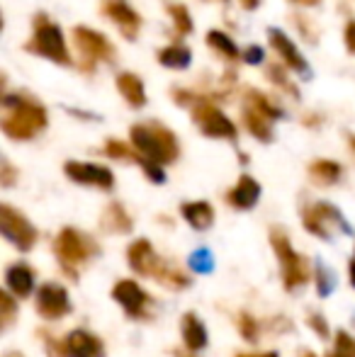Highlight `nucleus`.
I'll use <instances>...</instances> for the list:
<instances>
[{
  "label": "nucleus",
  "instance_id": "obj_1",
  "mask_svg": "<svg viewBox=\"0 0 355 357\" xmlns=\"http://www.w3.org/2000/svg\"><path fill=\"white\" fill-rule=\"evenodd\" d=\"M47 109L44 105L27 100L22 95H5L3 98V122L0 129L13 142H29L47 127Z\"/></svg>",
  "mask_w": 355,
  "mask_h": 357
},
{
  "label": "nucleus",
  "instance_id": "obj_2",
  "mask_svg": "<svg viewBox=\"0 0 355 357\" xmlns=\"http://www.w3.org/2000/svg\"><path fill=\"white\" fill-rule=\"evenodd\" d=\"M129 139H132V146L144 158H151L161 165L173 163L180 153L178 137L171 129L158 122L134 124V127L129 129Z\"/></svg>",
  "mask_w": 355,
  "mask_h": 357
},
{
  "label": "nucleus",
  "instance_id": "obj_3",
  "mask_svg": "<svg viewBox=\"0 0 355 357\" xmlns=\"http://www.w3.org/2000/svg\"><path fill=\"white\" fill-rule=\"evenodd\" d=\"M34 34L27 42V52L37 54V56H44L54 63H61V66H68L71 63V54H68L66 39H63V32L47 17L44 13L34 15Z\"/></svg>",
  "mask_w": 355,
  "mask_h": 357
},
{
  "label": "nucleus",
  "instance_id": "obj_4",
  "mask_svg": "<svg viewBox=\"0 0 355 357\" xmlns=\"http://www.w3.org/2000/svg\"><path fill=\"white\" fill-rule=\"evenodd\" d=\"M129 265H132L134 273L144 275V278H158L161 282H166L168 287H185L188 278L180 275L178 270L168 268L156 253H153L151 243L146 238H137L127 250Z\"/></svg>",
  "mask_w": 355,
  "mask_h": 357
},
{
  "label": "nucleus",
  "instance_id": "obj_5",
  "mask_svg": "<svg viewBox=\"0 0 355 357\" xmlns=\"http://www.w3.org/2000/svg\"><path fill=\"white\" fill-rule=\"evenodd\" d=\"M270 243H273L275 253L280 258V265H282V282H285V289L292 291V289H299L302 284H307L312 280V265L304 255H299L297 250L289 245L287 236L282 234L280 229H275L270 234Z\"/></svg>",
  "mask_w": 355,
  "mask_h": 357
},
{
  "label": "nucleus",
  "instance_id": "obj_6",
  "mask_svg": "<svg viewBox=\"0 0 355 357\" xmlns=\"http://www.w3.org/2000/svg\"><path fill=\"white\" fill-rule=\"evenodd\" d=\"M192 122L199 127L204 137L212 139H236V124L227 117L209 100H202L192 107Z\"/></svg>",
  "mask_w": 355,
  "mask_h": 357
},
{
  "label": "nucleus",
  "instance_id": "obj_7",
  "mask_svg": "<svg viewBox=\"0 0 355 357\" xmlns=\"http://www.w3.org/2000/svg\"><path fill=\"white\" fill-rule=\"evenodd\" d=\"M0 231L20 250H29L37 243V229L29 224L27 216L20 214L10 204H0Z\"/></svg>",
  "mask_w": 355,
  "mask_h": 357
},
{
  "label": "nucleus",
  "instance_id": "obj_8",
  "mask_svg": "<svg viewBox=\"0 0 355 357\" xmlns=\"http://www.w3.org/2000/svg\"><path fill=\"white\" fill-rule=\"evenodd\" d=\"M302 219H304V229L324 241H328L333 236V226H338V229L346 231V234L351 231V226L343 221L341 212L328 202H319V204H314V207L304 209Z\"/></svg>",
  "mask_w": 355,
  "mask_h": 357
},
{
  "label": "nucleus",
  "instance_id": "obj_9",
  "mask_svg": "<svg viewBox=\"0 0 355 357\" xmlns=\"http://www.w3.org/2000/svg\"><path fill=\"white\" fill-rule=\"evenodd\" d=\"M54 248H56V255L61 258V263L66 265V268L86 263L90 255L95 253L93 241H90L88 236L78 234L76 229H63L61 234L56 236Z\"/></svg>",
  "mask_w": 355,
  "mask_h": 357
},
{
  "label": "nucleus",
  "instance_id": "obj_10",
  "mask_svg": "<svg viewBox=\"0 0 355 357\" xmlns=\"http://www.w3.org/2000/svg\"><path fill=\"white\" fill-rule=\"evenodd\" d=\"M73 42H76L78 52L83 54V59L90 63L109 61L114 56V49L109 44V39L103 32H98V29L78 24V27H73Z\"/></svg>",
  "mask_w": 355,
  "mask_h": 357
},
{
  "label": "nucleus",
  "instance_id": "obj_11",
  "mask_svg": "<svg viewBox=\"0 0 355 357\" xmlns=\"http://www.w3.org/2000/svg\"><path fill=\"white\" fill-rule=\"evenodd\" d=\"M63 173L73 180V183L90 185V188H100V190H112L114 188V175L109 168L98 163H81V160H68L63 165Z\"/></svg>",
  "mask_w": 355,
  "mask_h": 357
},
{
  "label": "nucleus",
  "instance_id": "obj_12",
  "mask_svg": "<svg viewBox=\"0 0 355 357\" xmlns=\"http://www.w3.org/2000/svg\"><path fill=\"white\" fill-rule=\"evenodd\" d=\"M37 311L49 321L63 319V316L71 311V301H68V294L61 284L47 282L39 287L37 291Z\"/></svg>",
  "mask_w": 355,
  "mask_h": 357
},
{
  "label": "nucleus",
  "instance_id": "obj_13",
  "mask_svg": "<svg viewBox=\"0 0 355 357\" xmlns=\"http://www.w3.org/2000/svg\"><path fill=\"white\" fill-rule=\"evenodd\" d=\"M268 39L273 44V49L280 54V59L285 61V66L292 68L294 73H302V75H309V66L304 61V56L299 54V49L294 47V42L278 27H270L268 29Z\"/></svg>",
  "mask_w": 355,
  "mask_h": 357
},
{
  "label": "nucleus",
  "instance_id": "obj_14",
  "mask_svg": "<svg viewBox=\"0 0 355 357\" xmlns=\"http://www.w3.org/2000/svg\"><path fill=\"white\" fill-rule=\"evenodd\" d=\"M103 13L117 24V29L122 32L124 39H137L139 27H142V17L124 0H107L103 5Z\"/></svg>",
  "mask_w": 355,
  "mask_h": 357
},
{
  "label": "nucleus",
  "instance_id": "obj_15",
  "mask_svg": "<svg viewBox=\"0 0 355 357\" xmlns=\"http://www.w3.org/2000/svg\"><path fill=\"white\" fill-rule=\"evenodd\" d=\"M112 299L117 301L129 316H142L149 304V296L144 294V289L134 282V280H119V282L112 287Z\"/></svg>",
  "mask_w": 355,
  "mask_h": 357
},
{
  "label": "nucleus",
  "instance_id": "obj_16",
  "mask_svg": "<svg viewBox=\"0 0 355 357\" xmlns=\"http://www.w3.org/2000/svg\"><path fill=\"white\" fill-rule=\"evenodd\" d=\"M258 197H261V185H258V180L251 178V175H241L236 188L227 195V202L232 204L234 209H251V207H256Z\"/></svg>",
  "mask_w": 355,
  "mask_h": 357
},
{
  "label": "nucleus",
  "instance_id": "obj_17",
  "mask_svg": "<svg viewBox=\"0 0 355 357\" xmlns=\"http://www.w3.org/2000/svg\"><path fill=\"white\" fill-rule=\"evenodd\" d=\"M66 355L68 357H105L103 343L95 335H90L88 331H73L66 340Z\"/></svg>",
  "mask_w": 355,
  "mask_h": 357
},
{
  "label": "nucleus",
  "instance_id": "obj_18",
  "mask_svg": "<svg viewBox=\"0 0 355 357\" xmlns=\"http://www.w3.org/2000/svg\"><path fill=\"white\" fill-rule=\"evenodd\" d=\"M117 90L122 93V98L127 100L129 107L142 109L146 105V88L144 80L137 73H119L117 75Z\"/></svg>",
  "mask_w": 355,
  "mask_h": 357
},
{
  "label": "nucleus",
  "instance_id": "obj_19",
  "mask_svg": "<svg viewBox=\"0 0 355 357\" xmlns=\"http://www.w3.org/2000/svg\"><path fill=\"white\" fill-rule=\"evenodd\" d=\"M241 117H243V127H246L248 134H253L258 142H263V144L273 142V124H270V117L258 112L251 105H243Z\"/></svg>",
  "mask_w": 355,
  "mask_h": 357
},
{
  "label": "nucleus",
  "instance_id": "obj_20",
  "mask_svg": "<svg viewBox=\"0 0 355 357\" xmlns=\"http://www.w3.org/2000/svg\"><path fill=\"white\" fill-rule=\"evenodd\" d=\"M5 284H8V289L13 291L15 296H20V299H24V296L32 294L34 289V275L32 270L27 268V265H13V268H8V273H5Z\"/></svg>",
  "mask_w": 355,
  "mask_h": 357
},
{
  "label": "nucleus",
  "instance_id": "obj_21",
  "mask_svg": "<svg viewBox=\"0 0 355 357\" xmlns=\"http://www.w3.org/2000/svg\"><path fill=\"white\" fill-rule=\"evenodd\" d=\"M180 212H183L185 221L197 231H204L214 224V209L207 202H185Z\"/></svg>",
  "mask_w": 355,
  "mask_h": 357
},
{
  "label": "nucleus",
  "instance_id": "obj_22",
  "mask_svg": "<svg viewBox=\"0 0 355 357\" xmlns=\"http://www.w3.org/2000/svg\"><path fill=\"white\" fill-rule=\"evenodd\" d=\"M180 328H183V340L185 348L190 350H202L207 345V331H204L202 321L197 319L195 314H185L183 321H180Z\"/></svg>",
  "mask_w": 355,
  "mask_h": 357
},
{
  "label": "nucleus",
  "instance_id": "obj_23",
  "mask_svg": "<svg viewBox=\"0 0 355 357\" xmlns=\"http://www.w3.org/2000/svg\"><path fill=\"white\" fill-rule=\"evenodd\" d=\"M192 61V52L185 44H168L158 52V63L173 71H185Z\"/></svg>",
  "mask_w": 355,
  "mask_h": 357
},
{
  "label": "nucleus",
  "instance_id": "obj_24",
  "mask_svg": "<svg viewBox=\"0 0 355 357\" xmlns=\"http://www.w3.org/2000/svg\"><path fill=\"white\" fill-rule=\"evenodd\" d=\"M103 229L109 231V234H129L132 231V219L124 212L122 204L112 202L103 214Z\"/></svg>",
  "mask_w": 355,
  "mask_h": 357
},
{
  "label": "nucleus",
  "instance_id": "obj_25",
  "mask_svg": "<svg viewBox=\"0 0 355 357\" xmlns=\"http://www.w3.org/2000/svg\"><path fill=\"white\" fill-rule=\"evenodd\" d=\"M309 175H312V180L317 185H333L338 183V178H341V165L333 163V160H314L312 165H309Z\"/></svg>",
  "mask_w": 355,
  "mask_h": 357
},
{
  "label": "nucleus",
  "instance_id": "obj_26",
  "mask_svg": "<svg viewBox=\"0 0 355 357\" xmlns=\"http://www.w3.org/2000/svg\"><path fill=\"white\" fill-rule=\"evenodd\" d=\"M207 47L214 49L217 54H222V56L229 59V61H236L239 59V49H236V44H234V39L229 37V34L219 32V29L207 32Z\"/></svg>",
  "mask_w": 355,
  "mask_h": 357
},
{
  "label": "nucleus",
  "instance_id": "obj_27",
  "mask_svg": "<svg viewBox=\"0 0 355 357\" xmlns=\"http://www.w3.org/2000/svg\"><path fill=\"white\" fill-rule=\"evenodd\" d=\"M246 105L256 107L258 112H263L270 119H280V117H282V109H280L278 105H275L273 100L268 98V95H263L261 90H246Z\"/></svg>",
  "mask_w": 355,
  "mask_h": 357
},
{
  "label": "nucleus",
  "instance_id": "obj_28",
  "mask_svg": "<svg viewBox=\"0 0 355 357\" xmlns=\"http://www.w3.org/2000/svg\"><path fill=\"white\" fill-rule=\"evenodd\" d=\"M166 13L171 15L173 24H176V29H178L180 34H190L195 29L192 17H190V10L185 8L183 3H168L166 5Z\"/></svg>",
  "mask_w": 355,
  "mask_h": 357
},
{
  "label": "nucleus",
  "instance_id": "obj_29",
  "mask_svg": "<svg viewBox=\"0 0 355 357\" xmlns=\"http://www.w3.org/2000/svg\"><path fill=\"white\" fill-rule=\"evenodd\" d=\"M105 153L109 155V158H119V160H137L139 151L137 149H129L124 142H119V139H109L107 144H105Z\"/></svg>",
  "mask_w": 355,
  "mask_h": 357
},
{
  "label": "nucleus",
  "instance_id": "obj_30",
  "mask_svg": "<svg viewBox=\"0 0 355 357\" xmlns=\"http://www.w3.org/2000/svg\"><path fill=\"white\" fill-rule=\"evenodd\" d=\"M268 78L273 80L278 88H282L285 93H289V95H294V98H299V90L294 88L292 83H289V78H287V71H285L280 63H273V66H268Z\"/></svg>",
  "mask_w": 355,
  "mask_h": 357
},
{
  "label": "nucleus",
  "instance_id": "obj_31",
  "mask_svg": "<svg viewBox=\"0 0 355 357\" xmlns=\"http://www.w3.org/2000/svg\"><path fill=\"white\" fill-rule=\"evenodd\" d=\"M326 357H355V338H351L346 331H338L333 353H328Z\"/></svg>",
  "mask_w": 355,
  "mask_h": 357
},
{
  "label": "nucleus",
  "instance_id": "obj_32",
  "mask_svg": "<svg viewBox=\"0 0 355 357\" xmlns=\"http://www.w3.org/2000/svg\"><path fill=\"white\" fill-rule=\"evenodd\" d=\"M137 163L142 165L144 173H146V178L151 180V183H158V185H161L163 180H166V173H163L161 163H156V160H151V158H144L142 153L137 155Z\"/></svg>",
  "mask_w": 355,
  "mask_h": 357
},
{
  "label": "nucleus",
  "instance_id": "obj_33",
  "mask_svg": "<svg viewBox=\"0 0 355 357\" xmlns=\"http://www.w3.org/2000/svg\"><path fill=\"white\" fill-rule=\"evenodd\" d=\"M190 265H192V270H197V273H212L214 258H212V253H209L207 248H199V250H195V253L190 255Z\"/></svg>",
  "mask_w": 355,
  "mask_h": 357
},
{
  "label": "nucleus",
  "instance_id": "obj_34",
  "mask_svg": "<svg viewBox=\"0 0 355 357\" xmlns=\"http://www.w3.org/2000/svg\"><path fill=\"white\" fill-rule=\"evenodd\" d=\"M333 289V275L324 268L322 263H317V291L319 296H328Z\"/></svg>",
  "mask_w": 355,
  "mask_h": 357
},
{
  "label": "nucleus",
  "instance_id": "obj_35",
  "mask_svg": "<svg viewBox=\"0 0 355 357\" xmlns=\"http://www.w3.org/2000/svg\"><path fill=\"white\" fill-rule=\"evenodd\" d=\"M239 331L246 340H256L258 338V324L251 314H241L239 316Z\"/></svg>",
  "mask_w": 355,
  "mask_h": 357
},
{
  "label": "nucleus",
  "instance_id": "obj_36",
  "mask_svg": "<svg viewBox=\"0 0 355 357\" xmlns=\"http://www.w3.org/2000/svg\"><path fill=\"white\" fill-rule=\"evenodd\" d=\"M0 309H3V326L8 328L15 319V311H17V304H15V299L10 296V291H3V294H0Z\"/></svg>",
  "mask_w": 355,
  "mask_h": 357
},
{
  "label": "nucleus",
  "instance_id": "obj_37",
  "mask_svg": "<svg viewBox=\"0 0 355 357\" xmlns=\"http://www.w3.org/2000/svg\"><path fill=\"white\" fill-rule=\"evenodd\" d=\"M15 178H17V170H15L8 160H3V168H0V185H3V188H13Z\"/></svg>",
  "mask_w": 355,
  "mask_h": 357
},
{
  "label": "nucleus",
  "instance_id": "obj_38",
  "mask_svg": "<svg viewBox=\"0 0 355 357\" xmlns=\"http://www.w3.org/2000/svg\"><path fill=\"white\" fill-rule=\"evenodd\" d=\"M263 56H266V54H263V49L256 47V44H253V47H248L246 52H243V61L253 63V66H258V63L263 61Z\"/></svg>",
  "mask_w": 355,
  "mask_h": 357
},
{
  "label": "nucleus",
  "instance_id": "obj_39",
  "mask_svg": "<svg viewBox=\"0 0 355 357\" xmlns=\"http://www.w3.org/2000/svg\"><path fill=\"white\" fill-rule=\"evenodd\" d=\"M309 326H312V328L317 331L322 338H328V328H326V321H324V316L312 314V316H309Z\"/></svg>",
  "mask_w": 355,
  "mask_h": 357
},
{
  "label": "nucleus",
  "instance_id": "obj_40",
  "mask_svg": "<svg viewBox=\"0 0 355 357\" xmlns=\"http://www.w3.org/2000/svg\"><path fill=\"white\" fill-rule=\"evenodd\" d=\"M343 42H346V49L351 54H355V20L346 24V29H343Z\"/></svg>",
  "mask_w": 355,
  "mask_h": 357
},
{
  "label": "nucleus",
  "instance_id": "obj_41",
  "mask_svg": "<svg viewBox=\"0 0 355 357\" xmlns=\"http://www.w3.org/2000/svg\"><path fill=\"white\" fill-rule=\"evenodd\" d=\"M239 3H241V8H243V10H256L261 0H239Z\"/></svg>",
  "mask_w": 355,
  "mask_h": 357
},
{
  "label": "nucleus",
  "instance_id": "obj_42",
  "mask_svg": "<svg viewBox=\"0 0 355 357\" xmlns=\"http://www.w3.org/2000/svg\"><path fill=\"white\" fill-rule=\"evenodd\" d=\"M348 273H351V284L355 287V255H353L351 265H348Z\"/></svg>",
  "mask_w": 355,
  "mask_h": 357
},
{
  "label": "nucleus",
  "instance_id": "obj_43",
  "mask_svg": "<svg viewBox=\"0 0 355 357\" xmlns=\"http://www.w3.org/2000/svg\"><path fill=\"white\" fill-rule=\"evenodd\" d=\"M292 3H299V5H319L322 0H292Z\"/></svg>",
  "mask_w": 355,
  "mask_h": 357
},
{
  "label": "nucleus",
  "instance_id": "obj_44",
  "mask_svg": "<svg viewBox=\"0 0 355 357\" xmlns=\"http://www.w3.org/2000/svg\"><path fill=\"white\" fill-rule=\"evenodd\" d=\"M176 357H195V350L188 348V353H183V350H176Z\"/></svg>",
  "mask_w": 355,
  "mask_h": 357
},
{
  "label": "nucleus",
  "instance_id": "obj_45",
  "mask_svg": "<svg viewBox=\"0 0 355 357\" xmlns=\"http://www.w3.org/2000/svg\"><path fill=\"white\" fill-rule=\"evenodd\" d=\"M239 357H280L278 353H263V355H239Z\"/></svg>",
  "mask_w": 355,
  "mask_h": 357
},
{
  "label": "nucleus",
  "instance_id": "obj_46",
  "mask_svg": "<svg viewBox=\"0 0 355 357\" xmlns=\"http://www.w3.org/2000/svg\"><path fill=\"white\" fill-rule=\"evenodd\" d=\"M299 357H317L312 353V350H302V353H299Z\"/></svg>",
  "mask_w": 355,
  "mask_h": 357
},
{
  "label": "nucleus",
  "instance_id": "obj_47",
  "mask_svg": "<svg viewBox=\"0 0 355 357\" xmlns=\"http://www.w3.org/2000/svg\"><path fill=\"white\" fill-rule=\"evenodd\" d=\"M348 146H351V151L355 153V137H348Z\"/></svg>",
  "mask_w": 355,
  "mask_h": 357
},
{
  "label": "nucleus",
  "instance_id": "obj_48",
  "mask_svg": "<svg viewBox=\"0 0 355 357\" xmlns=\"http://www.w3.org/2000/svg\"><path fill=\"white\" fill-rule=\"evenodd\" d=\"M5 357H24V355H20V353H5Z\"/></svg>",
  "mask_w": 355,
  "mask_h": 357
},
{
  "label": "nucleus",
  "instance_id": "obj_49",
  "mask_svg": "<svg viewBox=\"0 0 355 357\" xmlns=\"http://www.w3.org/2000/svg\"><path fill=\"white\" fill-rule=\"evenodd\" d=\"M219 3H227V0H219Z\"/></svg>",
  "mask_w": 355,
  "mask_h": 357
}]
</instances>
